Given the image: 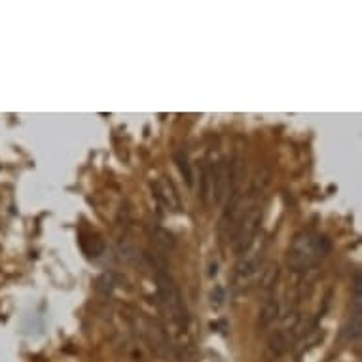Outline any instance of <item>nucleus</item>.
<instances>
[{
    "instance_id": "f3484780",
    "label": "nucleus",
    "mask_w": 362,
    "mask_h": 362,
    "mask_svg": "<svg viewBox=\"0 0 362 362\" xmlns=\"http://www.w3.org/2000/svg\"><path fill=\"white\" fill-rule=\"evenodd\" d=\"M97 291L101 292V294H105V296H108V294H110V292H112V288H114V277H112V274H103V275H99V279H97Z\"/></svg>"
},
{
    "instance_id": "f03ea898",
    "label": "nucleus",
    "mask_w": 362,
    "mask_h": 362,
    "mask_svg": "<svg viewBox=\"0 0 362 362\" xmlns=\"http://www.w3.org/2000/svg\"><path fill=\"white\" fill-rule=\"evenodd\" d=\"M332 241L328 235L311 230H303L292 239L286 252V266L294 274H305L315 267L325 256L330 255Z\"/></svg>"
},
{
    "instance_id": "7ed1b4c3",
    "label": "nucleus",
    "mask_w": 362,
    "mask_h": 362,
    "mask_svg": "<svg viewBox=\"0 0 362 362\" xmlns=\"http://www.w3.org/2000/svg\"><path fill=\"white\" fill-rule=\"evenodd\" d=\"M131 327L135 328V332L152 347V349L161 356H169L173 353V347L169 344V334L160 322L150 319L141 311H131L129 315Z\"/></svg>"
},
{
    "instance_id": "0eeeda50",
    "label": "nucleus",
    "mask_w": 362,
    "mask_h": 362,
    "mask_svg": "<svg viewBox=\"0 0 362 362\" xmlns=\"http://www.w3.org/2000/svg\"><path fill=\"white\" fill-rule=\"evenodd\" d=\"M262 252H264V247H256L255 250L249 247V250L241 255V260L238 262V266H235V274H233L235 285H241V283H245L247 279H250V277L260 269Z\"/></svg>"
},
{
    "instance_id": "4468645a",
    "label": "nucleus",
    "mask_w": 362,
    "mask_h": 362,
    "mask_svg": "<svg viewBox=\"0 0 362 362\" xmlns=\"http://www.w3.org/2000/svg\"><path fill=\"white\" fill-rule=\"evenodd\" d=\"M175 163H177L180 175L185 177L186 185L194 186V173H192V163H190V160H188V154H186L185 150H177V152H175Z\"/></svg>"
},
{
    "instance_id": "9d476101",
    "label": "nucleus",
    "mask_w": 362,
    "mask_h": 362,
    "mask_svg": "<svg viewBox=\"0 0 362 362\" xmlns=\"http://www.w3.org/2000/svg\"><path fill=\"white\" fill-rule=\"evenodd\" d=\"M256 285L260 291H272L277 281H279V264L277 262H266L264 266H260V269L256 272Z\"/></svg>"
},
{
    "instance_id": "ddd939ff",
    "label": "nucleus",
    "mask_w": 362,
    "mask_h": 362,
    "mask_svg": "<svg viewBox=\"0 0 362 362\" xmlns=\"http://www.w3.org/2000/svg\"><path fill=\"white\" fill-rule=\"evenodd\" d=\"M150 238H152L156 247L160 250H163V252H171V250L177 247V239H175V235H173L169 230H165V228H154V230L150 232Z\"/></svg>"
},
{
    "instance_id": "dca6fc26",
    "label": "nucleus",
    "mask_w": 362,
    "mask_h": 362,
    "mask_svg": "<svg viewBox=\"0 0 362 362\" xmlns=\"http://www.w3.org/2000/svg\"><path fill=\"white\" fill-rule=\"evenodd\" d=\"M119 252H122V258L129 264H137L139 262V250L135 245L131 243L129 239H122L119 241Z\"/></svg>"
},
{
    "instance_id": "9b49d317",
    "label": "nucleus",
    "mask_w": 362,
    "mask_h": 362,
    "mask_svg": "<svg viewBox=\"0 0 362 362\" xmlns=\"http://www.w3.org/2000/svg\"><path fill=\"white\" fill-rule=\"evenodd\" d=\"M269 182H272V173H269V169H266V167H264V169H258L255 178H252V185H250L249 205H252V203H260V197H264Z\"/></svg>"
},
{
    "instance_id": "f257e3e1",
    "label": "nucleus",
    "mask_w": 362,
    "mask_h": 362,
    "mask_svg": "<svg viewBox=\"0 0 362 362\" xmlns=\"http://www.w3.org/2000/svg\"><path fill=\"white\" fill-rule=\"evenodd\" d=\"M154 269L156 288H158L156 303L160 308V313L163 315L167 328H171L173 334H185L190 325V315H188V308L182 300V294L165 266L154 267Z\"/></svg>"
},
{
    "instance_id": "20e7f679",
    "label": "nucleus",
    "mask_w": 362,
    "mask_h": 362,
    "mask_svg": "<svg viewBox=\"0 0 362 362\" xmlns=\"http://www.w3.org/2000/svg\"><path fill=\"white\" fill-rule=\"evenodd\" d=\"M262 218H264V205L262 203H252V205H247L243 216H241V222H239L238 230L233 233L232 245L235 255H243L249 250V247L255 243L256 233L260 230Z\"/></svg>"
},
{
    "instance_id": "1a4fd4ad",
    "label": "nucleus",
    "mask_w": 362,
    "mask_h": 362,
    "mask_svg": "<svg viewBox=\"0 0 362 362\" xmlns=\"http://www.w3.org/2000/svg\"><path fill=\"white\" fill-rule=\"evenodd\" d=\"M230 194V163L220 161L213 165V197L214 203H222Z\"/></svg>"
},
{
    "instance_id": "6e6552de",
    "label": "nucleus",
    "mask_w": 362,
    "mask_h": 362,
    "mask_svg": "<svg viewBox=\"0 0 362 362\" xmlns=\"http://www.w3.org/2000/svg\"><path fill=\"white\" fill-rule=\"evenodd\" d=\"M294 344V336L291 332H286V330H275L266 341V347H264V356H266V361L274 362L279 361L281 356L286 355L288 349Z\"/></svg>"
},
{
    "instance_id": "423d86ee",
    "label": "nucleus",
    "mask_w": 362,
    "mask_h": 362,
    "mask_svg": "<svg viewBox=\"0 0 362 362\" xmlns=\"http://www.w3.org/2000/svg\"><path fill=\"white\" fill-rule=\"evenodd\" d=\"M152 192H154V197L158 199L161 207H165L167 211H173V213H178L182 203H180V196L177 194V188L173 185L171 178H158L156 182H152Z\"/></svg>"
},
{
    "instance_id": "2eb2a0df",
    "label": "nucleus",
    "mask_w": 362,
    "mask_h": 362,
    "mask_svg": "<svg viewBox=\"0 0 362 362\" xmlns=\"http://www.w3.org/2000/svg\"><path fill=\"white\" fill-rule=\"evenodd\" d=\"M213 196V165H205L202 169V199L203 203L211 202Z\"/></svg>"
},
{
    "instance_id": "39448f33",
    "label": "nucleus",
    "mask_w": 362,
    "mask_h": 362,
    "mask_svg": "<svg viewBox=\"0 0 362 362\" xmlns=\"http://www.w3.org/2000/svg\"><path fill=\"white\" fill-rule=\"evenodd\" d=\"M353 300H351V313L347 319V325L344 328V338L349 341L361 338L362 334V277L361 274H355V283H353Z\"/></svg>"
},
{
    "instance_id": "f8f14e48",
    "label": "nucleus",
    "mask_w": 362,
    "mask_h": 362,
    "mask_svg": "<svg viewBox=\"0 0 362 362\" xmlns=\"http://www.w3.org/2000/svg\"><path fill=\"white\" fill-rule=\"evenodd\" d=\"M279 313H281L279 302H277L275 298H269V300L264 303L260 315H258V327L266 328L269 327V325H274V322L279 319Z\"/></svg>"
}]
</instances>
